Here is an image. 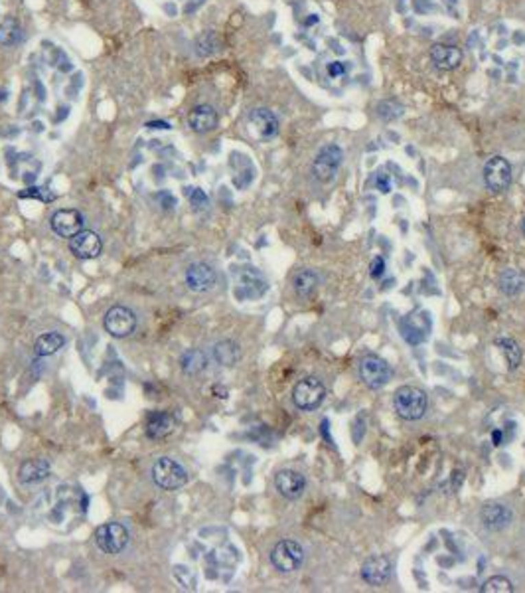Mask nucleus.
Returning a JSON list of instances; mask_svg holds the SVG:
<instances>
[{
  "label": "nucleus",
  "mask_w": 525,
  "mask_h": 593,
  "mask_svg": "<svg viewBox=\"0 0 525 593\" xmlns=\"http://www.w3.org/2000/svg\"><path fill=\"white\" fill-rule=\"evenodd\" d=\"M150 477L162 491H178L188 484V471L172 457H160L150 467Z\"/></svg>",
  "instance_id": "f257e3e1"
},
{
  "label": "nucleus",
  "mask_w": 525,
  "mask_h": 593,
  "mask_svg": "<svg viewBox=\"0 0 525 593\" xmlns=\"http://www.w3.org/2000/svg\"><path fill=\"white\" fill-rule=\"evenodd\" d=\"M427 394L415 385H401L393 396V407L399 417L407 421H417L427 412Z\"/></svg>",
  "instance_id": "f03ea898"
},
{
  "label": "nucleus",
  "mask_w": 525,
  "mask_h": 593,
  "mask_svg": "<svg viewBox=\"0 0 525 593\" xmlns=\"http://www.w3.org/2000/svg\"><path fill=\"white\" fill-rule=\"evenodd\" d=\"M326 398V388L320 382L318 378L308 376L303 378L299 384L294 385L292 390V401L299 410L303 412H314L322 405V401Z\"/></svg>",
  "instance_id": "7ed1b4c3"
},
{
  "label": "nucleus",
  "mask_w": 525,
  "mask_h": 593,
  "mask_svg": "<svg viewBox=\"0 0 525 593\" xmlns=\"http://www.w3.org/2000/svg\"><path fill=\"white\" fill-rule=\"evenodd\" d=\"M342 161H344V150L338 144H324L312 162L314 178L320 182H332L342 166Z\"/></svg>",
  "instance_id": "20e7f679"
},
{
  "label": "nucleus",
  "mask_w": 525,
  "mask_h": 593,
  "mask_svg": "<svg viewBox=\"0 0 525 593\" xmlns=\"http://www.w3.org/2000/svg\"><path fill=\"white\" fill-rule=\"evenodd\" d=\"M393 372H391V366L383 360L382 356L377 354H367L362 358L360 362V378L362 382L371 388V390H380L383 385L387 384L391 380Z\"/></svg>",
  "instance_id": "39448f33"
},
{
  "label": "nucleus",
  "mask_w": 525,
  "mask_h": 593,
  "mask_svg": "<svg viewBox=\"0 0 525 593\" xmlns=\"http://www.w3.org/2000/svg\"><path fill=\"white\" fill-rule=\"evenodd\" d=\"M303 560V546L299 544V542H294V540H281L279 544L272 548L271 563L275 566V570H279L281 574L296 572V570L301 568Z\"/></svg>",
  "instance_id": "423d86ee"
},
{
  "label": "nucleus",
  "mask_w": 525,
  "mask_h": 593,
  "mask_svg": "<svg viewBox=\"0 0 525 593\" xmlns=\"http://www.w3.org/2000/svg\"><path fill=\"white\" fill-rule=\"evenodd\" d=\"M103 326L113 338H127L137 328V315L128 306L115 305L105 313Z\"/></svg>",
  "instance_id": "0eeeda50"
},
{
  "label": "nucleus",
  "mask_w": 525,
  "mask_h": 593,
  "mask_svg": "<svg viewBox=\"0 0 525 593\" xmlns=\"http://www.w3.org/2000/svg\"><path fill=\"white\" fill-rule=\"evenodd\" d=\"M247 127H249V133L253 139L261 141V143H267L279 135V119L271 109L257 107L247 117Z\"/></svg>",
  "instance_id": "6e6552de"
},
{
  "label": "nucleus",
  "mask_w": 525,
  "mask_h": 593,
  "mask_svg": "<svg viewBox=\"0 0 525 593\" xmlns=\"http://www.w3.org/2000/svg\"><path fill=\"white\" fill-rule=\"evenodd\" d=\"M128 530L119 524V522H107V524H101L99 528L95 530V542L97 546L105 552V554H111V556H117L121 554L125 548L128 546Z\"/></svg>",
  "instance_id": "1a4fd4ad"
},
{
  "label": "nucleus",
  "mask_w": 525,
  "mask_h": 593,
  "mask_svg": "<svg viewBox=\"0 0 525 593\" xmlns=\"http://www.w3.org/2000/svg\"><path fill=\"white\" fill-rule=\"evenodd\" d=\"M484 180L492 192H504L511 184V166L504 157H492L484 166Z\"/></svg>",
  "instance_id": "9d476101"
},
{
  "label": "nucleus",
  "mask_w": 525,
  "mask_h": 593,
  "mask_svg": "<svg viewBox=\"0 0 525 593\" xmlns=\"http://www.w3.org/2000/svg\"><path fill=\"white\" fill-rule=\"evenodd\" d=\"M184 281L190 291L194 293H207L211 289L215 287L218 283V273L211 265L207 263H191L186 269V275H184Z\"/></svg>",
  "instance_id": "9b49d317"
},
{
  "label": "nucleus",
  "mask_w": 525,
  "mask_h": 593,
  "mask_svg": "<svg viewBox=\"0 0 525 593\" xmlns=\"http://www.w3.org/2000/svg\"><path fill=\"white\" fill-rule=\"evenodd\" d=\"M49 224H51V230H54L60 238H73L75 234H80L81 230H83L85 220H83L81 212H78V210L65 208L58 210V212L51 216Z\"/></svg>",
  "instance_id": "f8f14e48"
},
{
  "label": "nucleus",
  "mask_w": 525,
  "mask_h": 593,
  "mask_svg": "<svg viewBox=\"0 0 525 593\" xmlns=\"http://www.w3.org/2000/svg\"><path fill=\"white\" fill-rule=\"evenodd\" d=\"M103 249V241L91 230H81L73 238H69V251L78 259H95Z\"/></svg>",
  "instance_id": "ddd939ff"
},
{
  "label": "nucleus",
  "mask_w": 525,
  "mask_h": 593,
  "mask_svg": "<svg viewBox=\"0 0 525 593\" xmlns=\"http://www.w3.org/2000/svg\"><path fill=\"white\" fill-rule=\"evenodd\" d=\"M275 486L277 491L288 500H296L304 495L306 491V479L299 471L292 469H283L275 475Z\"/></svg>",
  "instance_id": "4468645a"
},
{
  "label": "nucleus",
  "mask_w": 525,
  "mask_h": 593,
  "mask_svg": "<svg viewBox=\"0 0 525 593\" xmlns=\"http://www.w3.org/2000/svg\"><path fill=\"white\" fill-rule=\"evenodd\" d=\"M480 520L482 524L492 532H498V530L508 528L513 520V513L509 511L508 506L500 504V502H488L482 506L480 511Z\"/></svg>",
  "instance_id": "2eb2a0df"
},
{
  "label": "nucleus",
  "mask_w": 525,
  "mask_h": 593,
  "mask_svg": "<svg viewBox=\"0 0 525 593\" xmlns=\"http://www.w3.org/2000/svg\"><path fill=\"white\" fill-rule=\"evenodd\" d=\"M362 577L364 581L373 585V588H382L383 583H387V579L391 577V561L387 560L385 556H373L362 566Z\"/></svg>",
  "instance_id": "dca6fc26"
},
{
  "label": "nucleus",
  "mask_w": 525,
  "mask_h": 593,
  "mask_svg": "<svg viewBox=\"0 0 525 593\" xmlns=\"http://www.w3.org/2000/svg\"><path fill=\"white\" fill-rule=\"evenodd\" d=\"M267 291V281L261 277V273L255 269H245L239 273V281L235 285V295L239 299H257Z\"/></svg>",
  "instance_id": "f3484780"
},
{
  "label": "nucleus",
  "mask_w": 525,
  "mask_h": 593,
  "mask_svg": "<svg viewBox=\"0 0 525 593\" xmlns=\"http://www.w3.org/2000/svg\"><path fill=\"white\" fill-rule=\"evenodd\" d=\"M188 125L194 133H211L220 125V115L211 105H196L188 113Z\"/></svg>",
  "instance_id": "a211bd4d"
},
{
  "label": "nucleus",
  "mask_w": 525,
  "mask_h": 593,
  "mask_svg": "<svg viewBox=\"0 0 525 593\" xmlns=\"http://www.w3.org/2000/svg\"><path fill=\"white\" fill-rule=\"evenodd\" d=\"M49 467L48 459H28L24 461L20 469H18V481L22 484H36V482L46 481L49 477Z\"/></svg>",
  "instance_id": "6ab92c4d"
},
{
  "label": "nucleus",
  "mask_w": 525,
  "mask_h": 593,
  "mask_svg": "<svg viewBox=\"0 0 525 593\" xmlns=\"http://www.w3.org/2000/svg\"><path fill=\"white\" fill-rule=\"evenodd\" d=\"M430 60L439 69H456L462 64V52L456 46H446V44H434L430 48Z\"/></svg>",
  "instance_id": "aec40b11"
},
{
  "label": "nucleus",
  "mask_w": 525,
  "mask_h": 593,
  "mask_svg": "<svg viewBox=\"0 0 525 593\" xmlns=\"http://www.w3.org/2000/svg\"><path fill=\"white\" fill-rule=\"evenodd\" d=\"M213 360L220 364V366H225V368H231L235 366L241 358V348H239L237 342L233 340H220L215 346H213Z\"/></svg>",
  "instance_id": "412c9836"
},
{
  "label": "nucleus",
  "mask_w": 525,
  "mask_h": 593,
  "mask_svg": "<svg viewBox=\"0 0 525 593\" xmlns=\"http://www.w3.org/2000/svg\"><path fill=\"white\" fill-rule=\"evenodd\" d=\"M174 429V417L166 412H159V414H152L148 417V423H146V435L150 439H162L166 437L168 433Z\"/></svg>",
  "instance_id": "4be33fe9"
},
{
  "label": "nucleus",
  "mask_w": 525,
  "mask_h": 593,
  "mask_svg": "<svg viewBox=\"0 0 525 593\" xmlns=\"http://www.w3.org/2000/svg\"><path fill=\"white\" fill-rule=\"evenodd\" d=\"M292 287H294V293L301 299H310L316 293V289H318V275L310 271V269H303V271L294 275Z\"/></svg>",
  "instance_id": "5701e85b"
},
{
  "label": "nucleus",
  "mask_w": 525,
  "mask_h": 593,
  "mask_svg": "<svg viewBox=\"0 0 525 593\" xmlns=\"http://www.w3.org/2000/svg\"><path fill=\"white\" fill-rule=\"evenodd\" d=\"M493 342H495L498 350L502 353V356H504L508 368H520V364H522V348H520V344L509 337H498Z\"/></svg>",
  "instance_id": "b1692460"
},
{
  "label": "nucleus",
  "mask_w": 525,
  "mask_h": 593,
  "mask_svg": "<svg viewBox=\"0 0 525 593\" xmlns=\"http://www.w3.org/2000/svg\"><path fill=\"white\" fill-rule=\"evenodd\" d=\"M180 368L188 376H196V374L204 372L207 368L206 353L200 350V348H191L188 353H184L182 358H180Z\"/></svg>",
  "instance_id": "393cba45"
},
{
  "label": "nucleus",
  "mask_w": 525,
  "mask_h": 593,
  "mask_svg": "<svg viewBox=\"0 0 525 593\" xmlns=\"http://www.w3.org/2000/svg\"><path fill=\"white\" fill-rule=\"evenodd\" d=\"M525 287V275L520 269H513L509 267L506 271L500 275V289L504 295L508 297H513L517 293H522Z\"/></svg>",
  "instance_id": "a878e982"
},
{
  "label": "nucleus",
  "mask_w": 525,
  "mask_h": 593,
  "mask_svg": "<svg viewBox=\"0 0 525 593\" xmlns=\"http://www.w3.org/2000/svg\"><path fill=\"white\" fill-rule=\"evenodd\" d=\"M22 42V28L14 18H4L0 22V46L12 48Z\"/></svg>",
  "instance_id": "bb28decb"
},
{
  "label": "nucleus",
  "mask_w": 525,
  "mask_h": 593,
  "mask_svg": "<svg viewBox=\"0 0 525 593\" xmlns=\"http://www.w3.org/2000/svg\"><path fill=\"white\" fill-rule=\"evenodd\" d=\"M65 344V338L60 333H46L36 340L34 353L36 356H51L56 354Z\"/></svg>",
  "instance_id": "cd10ccee"
},
{
  "label": "nucleus",
  "mask_w": 525,
  "mask_h": 593,
  "mask_svg": "<svg viewBox=\"0 0 525 593\" xmlns=\"http://www.w3.org/2000/svg\"><path fill=\"white\" fill-rule=\"evenodd\" d=\"M220 46H222V42H220L218 34L204 32L200 34L198 40H196V54H198L200 58H207V56L215 54V52L220 49Z\"/></svg>",
  "instance_id": "c85d7f7f"
},
{
  "label": "nucleus",
  "mask_w": 525,
  "mask_h": 593,
  "mask_svg": "<svg viewBox=\"0 0 525 593\" xmlns=\"http://www.w3.org/2000/svg\"><path fill=\"white\" fill-rule=\"evenodd\" d=\"M482 593H511L513 592V583L509 581L508 577L504 576H493L490 579L484 581V585L480 588Z\"/></svg>",
  "instance_id": "c756f323"
},
{
  "label": "nucleus",
  "mask_w": 525,
  "mask_h": 593,
  "mask_svg": "<svg viewBox=\"0 0 525 593\" xmlns=\"http://www.w3.org/2000/svg\"><path fill=\"white\" fill-rule=\"evenodd\" d=\"M375 111H377V117L383 119V121H395V119H399L403 115V105H399L397 101H389L387 99V101L377 103Z\"/></svg>",
  "instance_id": "7c9ffc66"
},
{
  "label": "nucleus",
  "mask_w": 525,
  "mask_h": 593,
  "mask_svg": "<svg viewBox=\"0 0 525 593\" xmlns=\"http://www.w3.org/2000/svg\"><path fill=\"white\" fill-rule=\"evenodd\" d=\"M186 196H188L191 208L196 210V212L206 210L207 206H209V198H207V194L204 192V190H200V188H188V190H186Z\"/></svg>",
  "instance_id": "2f4dec72"
},
{
  "label": "nucleus",
  "mask_w": 525,
  "mask_h": 593,
  "mask_svg": "<svg viewBox=\"0 0 525 593\" xmlns=\"http://www.w3.org/2000/svg\"><path fill=\"white\" fill-rule=\"evenodd\" d=\"M383 273H385V261L383 257H373L371 265H369V277L371 279H380Z\"/></svg>",
  "instance_id": "473e14b6"
},
{
  "label": "nucleus",
  "mask_w": 525,
  "mask_h": 593,
  "mask_svg": "<svg viewBox=\"0 0 525 593\" xmlns=\"http://www.w3.org/2000/svg\"><path fill=\"white\" fill-rule=\"evenodd\" d=\"M346 69H348V67H346V64H344V62H330V64L326 65V71H328V76H330V78H342V76H344V74H346Z\"/></svg>",
  "instance_id": "72a5a7b5"
},
{
  "label": "nucleus",
  "mask_w": 525,
  "mask_h": 593,
  "mask_svg": "<svg viewBox=\"0 0 525 593\" xmlns=\"http://www.w3.org/2000/svg\"><path fill=\"white\" fill-rule=\"evenodd\" d=\"M375 188L382 194H389L391 192V178L387 175H377L375 178Z\"/></svg>",
  "instance_id": "f704fd0d"
},
{
  "label": "nucleus",
  "mask_w": 525,
  "mask_h": 593,
  "mask_svg": "<svg viewBox=\"0 0 525 593\" xmlns=\"http://www.w3.org/2000/svg\"><path fill=\"white\" fill-rule=\"evenodd\" d=\"M146 127H150V128H170V125H168L166 121H150V123H146Z\"/></svg>",
  "instance_id": "c9c22d12"
},
{
  "label": "nucleus",
  "mask_w": 525,
  "mask_h": 593,
  "mask_svg": "<svg viewBox=\"0 0 525 593\" xmlns=\"http://www.w3.org/2000/svg\"><path fill=\"white\" fill-rule=\"evenodd\" d=\"M493 445H502V432H493Z\"/></svg>",
  "instance_id": "e433bc0d"
},
{
  "label": "nucleus",
  "mask_w": 525,
  "mask_h": 593,
  "mask_svg": "<svg viewBox=\"0 0 525 593\" xmlns=\"http://www.w3.org/2000/svg\"><path fill=\"white\" fill-rule=\"evenodd\" d=\"M522 230H524V234H525V218H524V222H522Z\"/></svg>",
  "instance_id": "4c0bfd02"
}]
</instances>
